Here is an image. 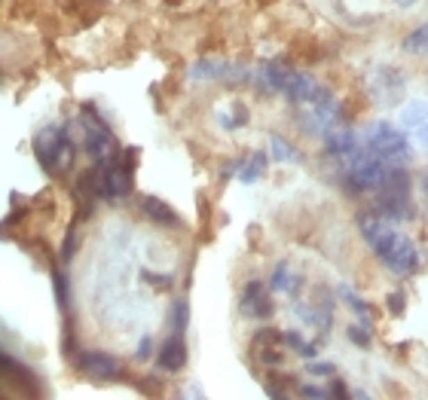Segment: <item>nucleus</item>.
<instances>
[{"instance_id": "nucleus-1", "label": "nucleus", "mask_w": 428, "mask_h": 400, "mask_svg": "<svg viewBox=\"0 0 428 400\" xmlns=\"http://www.w3.org/2000/svg\"><path fill=\"white\" fill-rule=\"evenodd\" d=\"M377 211L388 220H413L416 211H413V199H410V174L407 165H395L388 168L386 181L379 183L377 190Z\"/></svg>"}, {"instance_id": "nucleus-2", "label": "nucleus", "mask_w": 428, "mask_h": 400, "mask_svg": "<svg viewBox=\"0 0 428 400\" xmlns=\"http://www.w3.org/2000/svg\"><path fill=\"white\" fill-rule=\"evenodd\" d=\"M34 153L43 162L46 172H49L52 178H58V174H65L67 168L74 165L76 147H74L71 138H67L65 126H52V128H46V132H40L34 138Z\"/></svg>"}, {"instance_id": "nucleus-3", "label": "nucleus", "mask_w": 428, "mask_h": 400, "mask_svg": "<svg viewBox=\"0 0 428 400\" xmlns=\"http://www.w3.org/2000/svg\"><path fill=\"white\" fill-rule=\"evenodd\" d=\"M364 147L370 153H377L379 159H386L388 165H407L413 159L410 141L404 138L401 128H395L392 122H386V119L373 122L364 132Z\"/></svg>"}, {"instance_id": "nucleus-4", "label": "nucleus", "mask_w": 428, "mask_h": 400, "mask_svg": "<svg viewBox=\"0 0 428 400\" xmlns=\"http://www.w3.org/2000/svg\"><path fill=\"white\" fill-rule=\"evenodd\" d=\"M83 110L86 113H80V122H83V138H86V153H89L92 165H98L113 156L117 141H113V132L107 128V122L95 113V107L86 104Z\"/></svg>"}, {"instance_id": "nucleus-5", "label": "nucleus", "mask_w": 428, "mask_h": 400, "mask_svg": "<svg viewBox=\"0 0 428 400\" xmlns=\"http://www.w3.org/2000/svg\"><path fill=\"white\" fill-rule=\"evenodd\" d=\"M74 367L92 382H110V379H120L122 376L120 360L104 355V351H76Z\"/></svg>"}, {"instance_id": "nucleus-6", "label": "nucleus", "mask_w": 428, "mask_h": 400, "mask_svg": "<svg viewBox=\"0 0 428 400\" xmlns=\"http://www.w3.org/2000/svg\"><path fill=\"white\" fill-rule=\"evenodd\" d=\"M370 92L373 98L382 104V107H392L401 101L404 95V74L397 67H388V65H379L377 71L370 74Z\"/></svg>"}, {"instance_id": "nucleus-7", "label": "nucleus", "mask_w": 428, "mask_h": 400, "mask_svg": "<svg viewBox=\"0 0 428 400\" xmlns=\"http://www.w3.org/2000/svg\"><path fill=\"white\" fill-rule=\"evenodd\" d=\"M251 355L266 367H281L285 364V351H281V333L279 330H257L251 340Z\"/></svg>"}, {"instance_id": "nucleus-8", "label": "nucleus", "mask_w": 428, "mask_h": 400, "mask_svg": "<svg viewBox=\"0 0 428 400\" xmlns=\"http://www.w3.org/2000/svg\"><path fill=\"white\" fill-rule=\"evenodd\" d=\"M239 309H242L245 318H270L272 315V297H270V290H266L263 281H248L245 284Z\"/></svg>"}, {"instance_id": "nucleus-9", "label": "nucleus", "mask_w": 428, "mask_h": 400, "mask_svg": "<svg viewBox=\"0 0 428 400\" xmlns=\"http://www.w3.org/2000/svg\"><path fill=\"white\" fill-rule=\"evenodd\" d=\"M419 251H416V244H413V238L410 235H401V242H397V248L392 251V257L386 260V266L392 275H397V278H410L413 272L419 269Z\"/></svg>"}, {"instance_id": "nucleus-10", "label": "nucleus", "mask_w": 428, "mask_h": 400, "mask_svg": "<svg viewBox=\"0 0 428 400\" xmlns=\"http://www.w3.org/2000/svg\"><path fill=\"white\" fill-rule=\"evenodd\" d=\"M156 364H159V370H165V373H178L181 367L187 364V345H183L181 333H172L163 342V349H159V355H156Z\"/></svg>"}, {"instance_id": "nucleus-11", "label": "nucleus", "mask_w": 428, "mask_h": 400, "mask_svg": "<svg viewBox=\"0 0 428 400\" xmlns=\"http://www.w3.org/2000/svg\"><path fill=\"white\" fill-rule=\"evenodd\" d=\"M300 284H303V278H300V275H290V263H288V260H281V263L272 269L270 288H272V290H279V294H290V297H297V294H300Z\"/></svg>"}, {"instance_id": "nucleus-12", "label": "nucleus", "mask_w": 428, "mask_h": 400, "mask_svg": "<svg viewBox=\"0 0 428 400\" xmlns=\"http://www.w3.org/2000/svg\"><path fill=\"white\" fill-rule=\"evenodd\" d=\"M141 208H144V214L153 220V223H159V226H181V220H178V214L168 208L163 199H156V196H147L141 202Z\"/></svg>"}, {"instance_id": "nucleus-13", "label": "nucleus", "mask_w": 428, "mask_h": 400, "mask_svg": "<svg viewBox=\"0 0 428 400\" xmlns=\"http://www.w3.org/2000/svg\"><path fill=\"white\" fill-rule=\"evenodd\" d=\"M266 165H270L266 162V153H254L251 159H242L239 162V174H236V178H239L242 183H254V181L263 178Z\"/></svg>"}, {"instance_id": "nucleus-14", "label": "nucleus", "mask_w": 428, "mask_h": 400, "mask_svg": "<svg viewBox=\"0 0 428 400\" xmlns=\"http://www.w3.org/2000/svg\"><path fill=\"white\" fill-rule=\"evenodd\" d=\"M340 297H343V299H346V303H349V309L355 312V318L361 321L364 327H373V315H370V306H367V303H364V299L358 297V294H352V290H349V284H340Z\"/></svg>"}, {"instance_id": "nucleus-15", "label": "nucleus", "mask_w": 428, "mask_h": 400, "mask_svg": "<svg viewBox=\"0 0 428 400\" xmlns=\"http://www.w3.org/2000/svg\"><path fill=\"white\" fill-rule=\"evenodd\" d=\"M270 153L275 162H300V153L294 144H288V138L281 135H270Z\"/></svg>"}, {"instance_id": "nucleus-16", "label": "nucleus", "mask_w": 428, "mask_h": 400, "mask_svg": "<svg viewBox=\"0 0 428 400\" xmlns=\"http://www.w3.org/2000/svg\"><path fill=\"white\" fill-rule=\"evenodd\" d=\"M422 122H428V101H410L407 107L401 110V126L404 128H419Z\"/></svg>"}, {"instance_id": "nucleus-17", "label": "nucleus", "mask_w": 428, "mask_h": 400, "mask_svg": "<svg viewBox=\"0 0 428 400\" xmlns=\"http://www.w3.org/2000/svg\"><path fill=\"white\" fill-rule=\"evenodd\" d=\"M281 342L288 345V349H294L297 355H303V358H315L318 355V345H312V342H306L297 330H285L281 333Z\"/></svg>"}, {"instance_id": "nucleus-18", "label": "nucleus", "mask_w": 428, "mask_h": 400, "mask_svg": "<svg viewBox=\"0 0 428 400\" xmlns=\"http://www.w3.org/2000/svg\"><path fill=\"white\" fill-rule=\"evenodd\" d=\"M404 49L413 52V56H425L428 58V25L416 28L413 34H407V40H404Z\"/></svg>"}, {"instance_id": "nucleus-19", "label": "nucleus", "mask_w": 428, "mask_h": 400, "mask_svg": "<svg viewBox=\"0 0 428 400\" xmlns=\"http://www.w3.org/2000/svg\"><path fill=\"white\" fill-rule=\"evenodd\" d=\"M187 324H190V306H187V299H178V303H174V309H172V333L183 336Z\"/></svg>"}, {"instance_id": "nucleus-20", "label": "nucleus", "mask_w": 428, "mask_h": 400, "mask_svg": "<svg viewBox=\"0 0 428 400\" xmlns=\"http://www.w3.org/2000/svg\"><path fill=\"white\" fill-rule=\"evenodd\" d=\"M346 336H349V342H352V345H358V349H370V345H373L370 327H364V324H349Z\"/></svg>"}, {"instance_id": "nucleus-21", "label": "nucleus", "mask_w": 428, "mask_h": 400, "mask_svg": "<svg viewBox=\"0 0 428 400\" xmlns=\"http://www.w3.org/2000/svg\"><path fill=\"white\" fill-rule=\"evenodd\" d=\"M306 373L318 376V379H327V376L336 373V367L331 364V360H309V364H306Z\"/></svg>"}, {"instance_id": "nucleus-22", "label": "nucleus", "mask_w": 428, "mask_h": 400, "mask_svg": "<svg viewBox=\"0 0 428 400\" xmlns=\"http://www.w3.org/2000/svg\"><path fill=\"white\" fill-rule=\"evenodd\" d=\"M52 284H56L58 306H61V309H67V278H65V272H58V269H52Z\"/></svg>"}, {"instance_id": "nucleus-23", "label": "nucleus", "mask_w": 428, "mask_h": 400, "mask_svg": "<svg viewBox=\"0 0 428 400\" xmlns=\"http://www.w3.org/2000/svg\"><path fill=\"white\" fill-rule=\"evenodd\" d=\"M141 278L150 281L153 288H159V290H168V288H172V275H156V272H147V269H144Z\"/></svg>"}, {"instance_id": "nucleus-24", "label": "nucleus", "mask_w": 428, "mask_h": 400, "mask_svg": "<svg viewBox=\"0 0 428 400\" xmlns=\"http://www.w3.org/2000/svg\"><path fill=\"white\" fill-rule=\"evenodd\" d=\"M150 355H153V336H144V340L138 342L135 358H138V360H150Z\"/></svg>"}, {"instance_id": "nucleus-25", "label": "nucleus", "mask_w": 428, "mask_h": 400, "mask_svg": "<svg viewBox=\"0 0 428 400\" xmlns=\"http://www.w3.org/2000/svg\"><path fill=\"white\" fill-rule=\"evenodd\" d=\"M386 303H388V312H392V315H401V312H404V294H401V290L388 294Z\"/></svg>"}, {"instance_id": "nucleus-26", "label": "nucleus", "mask_w": 428, "mask_h": 400, "mask_svg": "<svg viewBox=\"0 0 428 400\" xmlns=\"http://www.w3.org/2000/svg\"><path fill=\"white\" fill-rule=\"evenodd\" d=\"M327 394H331V397H340V400H346V397H349V388L343 385L340 379H334V382H331V388H327Z\"/></svg>"}, {"instance_id": "nucleus-27", "label": "nucleus", "mask_w": 428, "mask_h": 400, "mask_svg": "<svg viewBox=\"0 0 428 400\" xmlns=\"http://www.w3.org/2000/svg\"><path fill=\"white\" fill-rule=\"evenodd\" d=\"M297 391H300L303 397H331L327 394V388H315V385H300Z\"/></svg>"}, {"instance_id": "nucleus-28", "label": "nucleus", "mask_w": 428, "mask_h": 400, "mask_svg": "<svg viewBox=\"0 0 428 400\" xmlns=\"http://www.w3.org/2000/svg\"><path fill=\"white\" fill-rule=\"evenodd\" d=\"M413 135H416V141H419V147H422L428 153V122H422L419 128H413Z\"/></svg>"}, {"instance_id": "nucleus-29", "label": "nucleus", "mask_w": 428, "mask_h": 400, "mask_svg": "<svg viewBox=\"0 0 428 400\" xmlns=\"http://www.w3.org/2000/svg\"><path fill=\"white\" fill-rule=\"evenodd\" d=\"M397 6H401V10H407V6H413V3H419V0H395Z\"/></svg>"}, {"instance_id": "nucleus-30", "label": "nucleus", "mask_w": 428, "mask_h": 400, "mask_svg": "<svg viewBox=\"0 0 428 400\" xmlns=\"http://www.w3.org/2000/svg\"><path fill=\"white\" fill-rule=\"evenodd\" d=\"M422 183H425V199H428V172H425V178H422Z\"/></svg>"}]
</instances>
